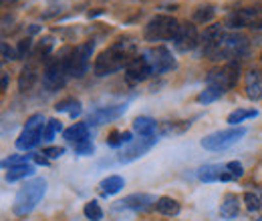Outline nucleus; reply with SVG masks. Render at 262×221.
Listing matches in <instances>:
<instances>
[{"mask_svg":"<svg viewBox=\"0 0 262 221\" xmlns=\"http://www.w3.org/2000/svg\"><path fill=\"white\" fill-rule=\"evenodd\" d=\"M137 44L131 38H117L113 44H109L105 51H101L93 64V72L95 77L103 79L109 77L121 68H127V64L137 57Z\"/></svg>","mask_w":262,"mask_h":221,"instance_id":"obj_1","label":"nucleus"},{"mask_svg":"<svg viewBox=\"0 0 262 221\" xmlns=\"http://www.w3.org/2000/svg\"><path fill=\"white\" fill-rule=\"evenodd\" d=\"M36 31H38V27H36V24H33V27H31V34H34Z\"/></svg>","mask_w":262,"mask_h":221,"instance_id":"obj_44","label":"nucleus"},{"mask_svg":"<svg viewBox=\"0 0 262 221\" xmlns=\"http://www.w3.org/2000/svg\"><path fill=\"white\" fill-rule=\"evenodd\" d=\"M240 81V63L238 61H230L224 63L218 68H212L208 75H206V85H212V87H218L222 89L224 93L232 91Z\"/></svg>","mask_w":262,"mask_h":221,"instance_id":"obj_9","label":"nucleus"},{"mask_svg":"<svg viewBox=\"0 0 262 221\" xmlns=\"http://www.w3.org/2000/svg\"><path fill=\"white\" fill-rule=\"evenodd\" d=\"M8 89V72H2V93Z\"/></svg>","mask_w":262,"mask_h":221,"instance_id":"obj_42","label":"nucleus"},{"mask_svg":"<svg viewBox=\"0 0 262 221\" xmlns=\"http://www.w3.org/2000/svg\"><path fill=\"white\" fill-rule=\"evenodd\" d=\"M45 127H47V121H45V117L40 115V113H34L29 117V121H27V125L23 129V133L18 135V139H16V149H20V151H31L34 149L40 141H42V135H45Z\"/></svg>","mask_w":262,"mask_h":221,"instance_id":"obj_11","label":"nucleus"},{"mask_svg":"<svg viewBox=\"0 0 262 221\" xmlns=\"http://www.w3.org/2000/svg\"><path fill=\"white\" fill-rule=\"evenodd\" d=\"M34 175V165L27 163V165H18V167H12L6 171V181L8 183H14V181H20V179H27Z\"/></svg>","mask_w":262,"mask_h":221,"instance_id":"obj_26","label":"nucleus"},{"mask_svg":"<svg viewBox=\"0 0 262 221\" xmlns=\"http://www.w3.org/2000/svg\"><path fill=\"white\" fill-rule=\"evenodd\" d=\"M10 61H18V53L14 48L8 46V42H2V63H10Z\"/></svg>","mask_w":262,"mask_h":221,"instance_id":"obj_38","label":"nucleus"},{"mask_svg":"<svg viewBox=\"0 0 262 221\" xmlns=\"http://www.w3.org/2000/svg\"><path fill=\"white\" fill-rule=\"evenodd\" d=\"M244 91L250 101L262 99V72L258 68H250L244 77Z\"/></svg>","mask_w":262,"mask_h":221,"instance_id":"obj_19","label":"nucleus"},{"mask_svg":"<svg viewBox=\"0 0 262 221\" xmlns=\"http://www.w3.org/2000/svg\"><path fill=\"white\" fill-rule=\"evenodd\" d=\"M47 191V179L45 177H34L31 181H27L14 197L12 203V213L18 217H25L33 211L34 207L40 203V199L45 197Z\"/></svg>","mask_w":262,"mask_h":221,"instance_id":"obj_2","label":"nucleus"},{"mask_svg":"<svg viewBox=\"0 0 262 221\" xmlns=\"http://www.w3.org/2000/svg\"><path fill=\"white\" fill-rule=\"evenodd\" d=\"M200 32H198V27L196 22H182V27H180V32H178V36H176V40H173V46H176V51L178 53H192V51H196L200 48Z\"/></svg>","mask_w":262,"mask_h":221,"instance_id":"obj_13","label":"nucleus"},{"mask_svg":"<svg viewBox=\"0 0 262 221\" xmlns=\"http://www.w3.org/2000/svg\"><path fill=\"white\" fill-rule=\"evenodd\" d=\"M99 187H101L103 195H115V193H119V191L125 187V179L119 177V175H109V177H105L99 183Z\"/></svg>","mask_w":262,"mask_h":221,"instance_id":"obj_25","label":"nucleus"},{"mask_svg":"<svg viewBox=\"0 0 262 221\" xmlns=\"http://www.w3.org/2000/svg\"><path fill=\"white\" fill-rule=\"evenodd\" d=\"M131 141V133L129 131H111L109 137H107V145L109 147H121V145H129Z\"/></svg>","mask_w":262,"mask_h":221,"instance_id":"obj_30","label":"nucleus"},{"mask_svg":"<svg viewBox=\"0 0 262 221\" xmlns=\"http://www.w3.org/2000/svg\"><path fill=\"white\" fill-rule=\"evenodd\" d=\"M244 201H246V209L248 211H258V209H262L260 195L254 193V191H246L244 193Z\"/></svg>","mask_w":262,"mask_h":221,"instance_id":"obj_33","label":"nucleus"},{"mask_svg":"<svg viewBox=\"0 0 262 221\" xmlns=\"http://www.w3.org/2000/svg\"><path fill=\"white\" fill-rule=\"evenodd\" d=\"M31 48H33V38H31V36L23 38V40L18 42V48H16V53H18V59H20V61H25V59L29 57Z\"/></svg>","mask_w":262,"mask_h":221,"instance_id":"obj_36","label":"nucleus"},{"mask_svg":"<svg viewBox=\"0 0 262 221\" xmlns=\"http://www.w3.org/2000/svg\"><path fill=\"white\" fill-rule=\"evenodd\" d=\"M63 153H65V149H63V147H45L40 155H45L47 159H59Z\"/></svg>","mask_w":262,"mask_h":221,"instance_id":"obj_39","label":"nucleus"},{"mask_svg":"<svg viewBox=\"0 0 262 221\" xmlns=\"http://www.w3.org/2000/svg\"><path fill=\"white\" fill-rule=\"evenodd\" d=\"M262 22V4H252V6H244V8H238V10H232L226 20H224V27H228L232 31H238V29H258Z\"/></svg>","mask_w":262,"mask_h":221,"instance_id":"obj_12","label":"nucleus"},{"mask_svg":"<svg viewBox=\"0 0 262 221\" xmlns=\"http://www.w3.org/2000/svg\"><path fill=\"white\" fill-rule=\"evenodd\" d=\"M256 115H258L256 109H236L234 113L228 115V123L230 127H240V123H244L248 119H254Z\"/></svg>","mask_w":262,"mask_h":221,"instance_id":"obj_28","label":"nucleus"},{"mask_svg":"<svg viewBox=\"0 0 262 221\" xmlns=\"http://www.w3.org/2000/svg\"><path fill=\"white\" fill-rule=\"evenodd\" d=\"M31 159H34V155H12V157L2 161V167L4 169H12V167H18V165H27Z\"/></svg>","mask_w":262,"mask_h":221,"instance_id":"obj_35","label":"nucleus"},{"mask_svg":"<svg viewBox=\"0 0 262 221\" xmlns=\"http://www.w3.org/2000/svg\"><path fill=\"white\" fill-rule=\"evenodd\" d=\"M38 77H40L38 66L33 63H27L25 66H23L20 75H18V91H20V93L31 91V89L34 87V83L38 81Z\"/></svg>","mask_w":262,"mask_h":221,"instance_id":"obj_20","label":"nucleus"},{"mask_svg":"<svg viewBox=\"0 0 262 221\" xmlns=\"http://www.w3.org/2000/svg\"><path fill=\"white\" fill-rule=\"evenodd\" d=\"M127 111V105H113V107H99L95 111L89 113L87 117V125L89 127H101L105 123H111L115 119H119L123 113Z\"/></svg>","mask_w":262,"mask_h":221,"instance_id":"obj_16","label":"nucleus"},{"mask_svg":"<svg viewBox=\"0 0 262 221\" xmlns=\"http://www.w3.org/2000/svg\"><path fill=\"white\" fill-rule=\"evenodd\" d=\"M77 105H79V101H77V99L67 96V99H63V101H59V103H57V107H55V109H57L59 113H63V111H69V113H71Z\"/></svg>","mask_w":262,"mask_h":221,"instance_id":"obj_37","label":"nucleus"},{"mask_svg":"<svg viewBox=\"0 0 262 221\" xmlns=\"http://www.w3.org/2000/svg\"><path fill=\"white\" fill-rule=\"evenodd\" d=\"M156 143H158V139H156V137H141V139H133L125 149H121V151H119L117 161H119V163H131V161H135V159L143 157V155H145V153H147Z\"/></svg>","mask_w":262,"mask_h":221,"instance_id":"obj_15","label":"nucleus"},{"mask_svg":"<svg viewBox=\"0 0 262 221\" xmlns=\"http://www.w3.org/2000/svg\"><path fill=\"white\" fill-rule=\"evenodd\" d=\"M260 199H262V195H260Z\"/></svg>","mask_w":262,"mask_h":221,"instance_id":"obj_47","label":"nucleus"},{"mask_svg":"<svg viewBox=\"0 0 262 221\" xmlns=\"http://www.w3.org/2000/svg\"><path fill=\"white\" fill-rule=\"evenodd\" d=\"M258 29H262V22H260V27H258Z\"/></svg>","mask_w":262,"mask_h":221,"instance_id":"obj_45","label":"nucleus"},{"mask_svg":"<svg viewBox=\"0 0 262 221\" xmlns=\"http://www.w3.org/2000/svg\"><path fill=\"white\" fill-rule=\"evenodd\" d=\"M34 161H36V165H49V159L45 155H34Z\"/></svg>","mask_w":262,"mask_h":221,"instance_id":"obj_41","label":"nucleus"},{"mask_svg":"<svg viewBox=\"0 0 262 221\" xmlns=\"http://www.w3.org/2000/svg\"><path fill=\"white\" fill-rule=\"evenodd\" d=\"M69 79H71V70H69V63H67V53L55 61H47L45 70H42V85L49 93L61 91L69 83Z\"/></svg>","mask_w":262,"mask_h":221,"instance_id":"obj_7","label":"nucleus"},{"mask_svg":"<svg viewBox=\"0 0 262 221\" xmlns=\"http://www.w3.org/2000/svg\"><path fill=\"white\" fill-rule=\"evenodd\" d=\"M59 131H63V125H61V121H57V119H51V121H47V127H45V135H42V141H53V139H55V135H57Z\"/></svg>","mask_w":262,"mask_h":221,"instance_id":"obj_34","label":"nucleus"},{"mask_svg":"<svg viewBox=\"0 0 262 221\" xmlns=\"http://www.w3.org/2000/svg\"><path fill=\"white\" fill-rule=\"evenodd\" d=\"M248 133L246 127H228V129H220V131H214L210 135H206L200 145L206 149V151H212V153H218V151H226L230 147H234L244 135Z\"/></svg>","mask_w":262,"mask_h":221,"instance_id":"obj_6","label":"nucleus"},{"mask_svg":"<svg viewBox=\"0 0 262 221\" xmlns=\"http://www.w3.org/2000/svg\"><path fill=\"white\" fill-rule=\"evenodd\" d=\"M141 55H143L145 63L149 66V70H151V77H160V75H165V72L178 68L176 57L165 46H149V48L141 51Z\"/></svg>","mask_w":262,"mask_h":221,"instance_id":"obj_10","label":"nucleus"},{"mask_svg":"<svg viewBox=\"0 0 262 221\" xmlns=\"http://www.w3.org/2000/svg\"><path fill=\"white\" fill-rule=\"evenodd\" d=\"M156 211L158 213H162L165 217H176L180 211H182V205L173 199V197H158V201H156Z\"/></svg>","mask_w":262,"mask_h":221,"instance_id":"obj_24","label":"nucleus"},{"mask_svg":"<svg viewBox=\"0 0 262 221\" xmlns=\"http://www.w3.org/2000/svg\"><path fill=\"white\" fill-rule=\"evenodd\" d=\"M240 211V199L234 193H226L220 203V217L222 219H234Z\"/></svg>","mask_w":262,"mask_h":221,"instance_id":"obj_23","label":"nucleus"},{"mask_svg":"<svg viewBox=\"0 0 262 221\" xmlns=\"http://www.w3.org/2000/svg\"><path fill=\"white\" fill-rule=\"evenodd\" d=\"M224 34H226V27H224V24L214 22V24L206 27L204 32H202V36H200V55L210 59Z\"/></svg>","mask_w":262,"mask_h":221,"instance_id":"obj_14","label":"nucleus"},{"mask_svg":"<svg viewBox=\"0 0 262 221\" xmlns=\"http://www.w3.org/2000/svg\"><path fill=\"white\" fill-rule=\"evenodd\" d=\"M216 16V6L214 4H202L194 10V16H192V22L196 24H208L212 18Z\"/></svg>","mask_w":262,"mask_h":221,"instance_id":"obj_27","label":"nucleus"},{"mask_svg":"<svg viewBox=\"0 0 262 221\" xmlns=\"http://www.w3.org/2000/svg\"><path fill=\"white\" fill-rule=\"evenodd\" d=\"M248 51V36L246 34H242V32H236L232 31L222 36V40L218 42V46H216V51L212 53V61H236V59H240L244 53Z\"/></svg>","mask_w":262,"mask_h":221,"instance_id":"obj_4","label":"nucleus"},{"mask_svg":"<svg viewBox=\"0 0 262 221\" xmlns=\"http://www.w3.org/2000/svg\"><path fill=\"white\" fill-rule=\"evenodd\" d=\"M258 221H262V217H260V219H258Z\"/></svg>","mask_w":262,"mask_h":221,"instance_id":"obj_46","label":"nucleus"},{"mask_svg":"<svg viewBox=\"0 0 262 221\" xmlns=\"http://www.w3.org/2000/svg\"><path fill=\"white\" fill-rule=\"evenodd\" d=\"M125 79H127V83H131V85H137V83H143V81L151 79V70H149V66H147V63H145V59H143L141 53L127 64V68H125Z\"/></svg>","mask_w":262,"mask_h":221,"instance_id":"obj_18","label":"nucleus"},{"mask_svg":"<svg viewBox=\"0 0 262 221\" xmlns=\"http://www.w3.org/2000/svg\"><path fill=\"white\" fill-rule=\"evenodd\" d=\"M180 27H182V22L176 16L156 14L143 27V38L147 42H167V40L173 42L176 36H178V32H180Z\"/></svg>","mask_w":262,"mask_h":221,"instance_id":"obj_3","label":"nucleus"},{"mask_svg":"<svg viewBox=\"0 0 262 221\" xmlns=\"http://www.w3.org/2000/svg\"><path fill=\"white\" fill-rule=\"evenodd\" d=\"M244 175V167L240 161H228L222 165H204L198 171V179L204 183H230Z\"/></svg>","mask_w":262,"mask_h":221,"instance_id":"obj_5","label":"nucleus"},{"mask_svg":"<svg viewBox=\"0 0 262 221\" xmlns=\"http://www.w3.org/2000/svg\"><path fill=\"white\" fill-rule=\"evenodd\" d=\"M93 151H95V147L91 145V141H85V143L75 145V153H77V155H91Z\"/></svg>","mask_w":262,"mask_h":221,"instance_id":"obj_40","label":"nucleus"},{"mask_svg":"<svg viewBox=\"0 0 262 221\" xmlns=\"http://www.w3.org/2000/svg\"><path fill=\"white\" fill-rule=\"evenodd\" d=\"M99 14H103V10H95V12H89V16H99Z\"/></svg>","mask_w":262,"mask_h":221,"instance_id":"obj_43","label":"nucleus"},{"mask_svg":"<svg viewBox=\"0 0 262 221\" xmlns=\"http://www.w3.org/2000/svg\"><path fill=\"white\" fill-rule=\"evenodd\" d=\"M53 48H55V38L53 36H42L40 40H38V44H36V53L45 59V57H49L51 53H53Z\"/></svg>","mask_w":262,"mask_h":221,"instance_id":"obj_32","label":"nucleus"},{"mask_svg":"<svg viewBox=\"0 0 262 221\" xmlns=\"http://www.w3.org/2000/svg\"><path fill=\"white\" fill-rule=\"evenodd\" d=\"M156 197L149 195V193H133L123 197L121 201H117V205L113 209H133V211H143L147 207H154L156 205Z\"/></svg>","mask_w":262,"mask_h":221,"instance_id":"obj_17","label":"nucleus"},{"mask_svg":"<svg viewBox=\"0 0 262 221\" xmlns=\"http://www.w3.org/2000/svg\"><path fill=\"white\" fill-rule=\"evenodd\" d=\"M131 129H133V133H137L139 137H156L158 121L151 119V117H137V119H133Z\"/></svg>","mask_w":262,"mask_h":221,"instance_id":"obj_22","label":"nucleus"},{"mask_svg":"<svg viewBox=\"0 0 262 221\" xmlns=\"http://www.w3.org/2000/svg\"><path fill=\"white\" fill-rule=\"evenodd\" d=\"M63 137L73 145L85 143V141H89V125L87 123H73L69 129H65Z\"/></svg>","mask_w":262,"mask_h":221,"instance_id":"obj_21","label":"nucleus"},{"mask_svg":"<svg viewBox=\"0 0 262 221\" xmlns=\"http://www.w3.org/2000/svg\"><path fill=\"white\" fill-rule=\"evenodd\" d=\"M93 51H95V42L93 40L81 42L75 48L67 51V63H69V70H71V79H81V77L87 75Z\"/></svg>","mask_w":262,"mask_h":221,"instance_id":"obj_8","label":"nucleus"},{"mask_svg":"<svg viewBox=\"0 0 262 221\" xmlns=\"http://www.w3.org/2000/svg\"><path fill=\"white\" fill-rule=\"evenodd\" d=\"M83 213H85V217H87L89 221H101L103 219V209H101V205H99L95 199H93V201H89V203H85Z\"/></svg>","mask_w":262,"mask_h":221,"instance_id":"obj_31","label":"nucleus"},{"mask_svg":"<svg viewBox=\"0 0 262 221\" xmlns=\"http://www.w3.org/2000/svg\"><path fill=\"white\" fill-rule=\"evenodd\" d=\"M224 95H226V93H224L222 89L212 87V85H206V87H204V91L198 95V103H202V105H210V103L218 101L220 96H224Z\"/></svg>","mask_w":262,"mask_h":221,"instance_id":"obj_29","label":"nucleus"}]
</instances>
